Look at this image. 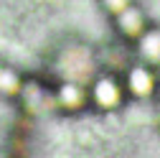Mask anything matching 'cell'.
<instances>
[{"mask_svg": "<svg viewBox=\"0 0 160 158\" xmlns=\"http://www.w3.org/2000/svg\"><path fill=\"white\" fill-rule=\"evenodd\" d=\"M97 100L102 102V105H114L117 102V87L109 82V79L97 84Z\"/></svg>", "mask_w": 160, "mask_h": 158, "instance_id": "7a4b0ae2", "label": "cell"}, {"mask_svg": "<svg viewBox=\"0 0 160 158\" xmlns=\"http://www.w3.org/2000/svg\"><path fill=\"white\" fill-rule=\"evenodd\" d=\"M142 26H145V15H142L140 8L127 5L122 13H119V28H122L127 36H137L140 31H142Z\"/></svg>", "mask_w": 160, "mask_h": 158, "instance_id": "6da1fadb", "label": "cell"}, {"mask_svg": "<svg viewBox=\"0 0 160 158\" xmlns=\"http://www.w3.org/2000/svg\"><path fill=\"white\" fill-rule=\"evenodd\" d=\"M132 89L137 92V94H148V89H150V76L145 74V71H132Z\"/></svg>", "mask_w": 160, "mask_h": 158, "instance_id": "277c9868", "label": "cell"}, {"mask_svg": "<svg viewBox=\"0 0 160 158\" xmlns=\"http://www.w3.org/2000/svg\"><path fill=\"white\" fill-rule=\"evenodd\" d=\"M102 3H104V8H107L109 13H117V15H119V13L130 5V0H102Z\"/></svg>", "mask_w": 160, "mask_h": 158, "instance_id": "5b68a950", "label": "cell"}, {"mask_svg": "<svg viewBox=\"0 0 160 158\" xmlns=\"http://www.w3.org/2000/svg\"><path fill=\"white\" fill-rule=\"evenodd\" d=\"M142 51L150 59H160V31H152L142 38Z\"/></svg>", "mask_w": 160, "mask_h": 158, "instance_id": "3957f363", "label": "cell"}]
</instances>
